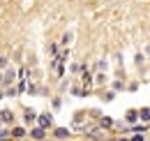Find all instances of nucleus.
<instances>
[{
    "label": "nucleus",
    "mask_w": 150,
    "mask_h": 141,
    "mask_svg": "<svg viewBox=\"0 0 150 141\" xmlns=\"http://www.w3.org/2000/svg\"><path fill=\"white\" fill-rule=\"evenodd\" d=\"M2 97H5V90H0V100H2Z\"/></svg>",
    "instance_id": "28"
},
{
    "label": "nucleus",
    "mask_w": 150,
    "mask_h": 141,
    "mask_svg": "<svg viewBox=\"0 0 150 141\" xmlns=\"http://www.w3.org/2000/svg\"><path fill=\"white\" fill-rule=\"evenodd\" d=\"M99 127H102V130H111L113 127V118H109V116H99Z\"/></svg>",
    "instance_id": "9"
},
{
    "label": "nucleus",
    "mask_w": 150,
    "mask_h": 141,
    "mask_svg": "<svg viewBox=\"0 0 150 141\" xmlns=\"http://www.w3.org/2000/svg\"><path fill=\"white\" fill-rule=\"evenodd\" d=\"M129 132H143V134H146V132H148V125H146V123H141V125L134 123V125L129 127Z\"/></svg>",
    "instance_id": "13"
},
{
    "label": "nucleus",
    "mask_w": 150,
    "mask_h": 141,
    "mask_svg": "<svg viewBox=\"0 0 150 141\" xmlns=\"http://www.w3.org/2000/svg\"><path fill=\"white\" fill-rule=\"evenodd\" d=\"M25 134H28V130H25L23 125H16V127L9 130V137H12V139H25Z\"/></svg>",
    "instance_id": "4"
},
{
    "label": "nucleus",
    "mask_w": 150,
    "mask_h": 141,
    "mask_svg": "<svg viewBox=\"0 0 150 141\" xmlns=\"http://www.w3.org/2000/svg\"><path fill=\"white\" fill-rule=\"evenodd\" d=\"M35 123H37L39 127H44V130H53V125H56V123H53V116H51L49 111H46V113H39Z\"/></svg>",
    "instance_id": "2"
},
{
    "label": "nucleus",
    "mask_w": 150,
    "mask_h": 141,
    "mask_svg": "<svg viewBox=\"0 0 150 141\" xmlns=\"http://www.w3.org/2000/svg\"><path fill=\"white\" fill-rule=\"evenodd\" d=\"M49 53H51V58H53V56H58V44H56V42L49 46Z\"/></svg>",
    "instance_id": "22"
},
{
    "label": "nucleus",
    "mask_w": 150,
    "mask_h": 141,
    "mask_svg": "<svg viewBox=\"0 0 150 141\" xmlns=\"http://www.w3.org/2000/svg\"><path fill=\"white\" fill-rule=\"evenodd\" d=\"M118 141H129V139H127V137H120V139H118Z\"/></svg>",
    "instance_id": "26"
},
{
    "label": "nucleus",
    "mask_w": 150,
    "mask_h": 141,
    "mask_svg": "<svg viewBox=\"0 0 150 141\" xmlns=\"http://www.w3.org/2000/svg\"><path fill=\"white\" fill-rule=\"evenodd\" d=\"M23 141H25V139H23ZM30 141H33V139H30Z\"/></svg>",
    "instance_id": "30"
},
{
    "label": "nucleus",
    "mask_w": 150,
    "mask_h": 141,
    "mask_svg": "<svg viewBox=\"0 0 150 141\" xmlns=\"http://www.w3.org/2000/svg\"><path fill=\"white\" fill-rule=\"evenodd\" d=\"M35 120H37V113H35L33 109H25V111H23V123H25V125H33Z\"/></svg>",
    "instance_id": "6"
},
{
    "label": "nucleus",
    "mask_w": 150,
    "mask_h": 141,
    "mask_svg": "<svg viewBox=\"0 0 150 141\" xmlns=\"http://www.w3.org/2000/svg\"><path fill=\"white\" fill-rule=\"evenodd\" d=\"M113 97H115V93H113V90H111V93H106V95H104V100H106V102H111Z\"/></svg>",
    "instance_id": "24"
},
{
    "label": "nucleus",
    "mask_w": 150,
    "mask_h": 141,
    "mask_svg": "<svg viewBox=\"0 0 150 141\" xmlns=\"http://www.w3.org/2000/svg\"><path fill=\"white\" fill-rule=\"evenodd\" d=\"M129 141H146V137H143V132H134V137Z\"/></svg>",
    "instance_id": "18"
},
{
    "label": "nucleus",
    "mask_w": 150,
    "mask_h": 141,
    "mask_svg": "<svg viewBox=\"0 0 150 141\" xmlns=\"http://www.w3.org/2000/svg\"><path fill=\"white\" fill-rule=\"evenodd\" d=\"M60 104H62V100H60V97H53V109H60Z\"/></svg>",
    "instance_id": "23"
},
{
    "label": "nucleus",
    "mask_w": 150,
    "mask_h": 141,
    "mask_svg": "<svg viewBox=\"0 0 150 141\" xmlns=\"http://www.w3.org/2000/svg\"><path fill=\"white\" fill-rule=\"evenodd\" d=\"M106 67H109V63H106V60H104V58H102V60H97V63H95V72H106Z\"/></svg>",
    "instance_id": "12"
},
{
    "label": "nucleus",
    "mask_w": 150,
    "mask_h": 141,
    "mask_svg": "<svg viewBox=\"0 0 150 141\" xmlns=\"http://www.w3.org/2000/svg\"><path fill=\"white\" fill-rule=\"evenodd\" d=\"M143 60H146V56H143V53H136V56H134V63H136V65H141Z\"/></svg>",
    "instance_id": "21"
},
{
    "label": "nucleus",
    "mask_w": 150,
    "mask_h": 141,
    "mask_svg": "<svg viewBox=\"0 0 150 141\" xmlns=\"http://www.w3.org/2000/svg\"><path fill=\"white\" fill-rule=\"evenodd\" d=\"M67 58H69V49H62V51H58V56L51 58V60H53V72H56V76H62V74H65V63H67Z\"/></svg>",
    "instance_id": "1"
},
{
    "label": "nucleus",
    "mask_w": 150,
    "mask_h": 141,
    "mask_svg": "<svg viewBox=\"0 0 150 141\" xmlns=\"http://www.w3.org/2000/svg\"><path fill=\"white\" fill-rule=\"evenodd\" d=\"M28 134H30V139H33V141L46 139V130H44V127H39V125H35V127H33V130H30Z\"/></svg>",
    "instance_id": "3"
},
{
    "label": "nucleus",
    "mask_w": 150,
    "mask_h": 141,
    "mask_svg": "<svg viewBox=\"0 0 150 141\" xmlns=\"http://www.w3.org/2000/svg\"><path fill=\"white\" fill-rule=\"evenodd\" d=\"M0 125H2V123H0Z\"/></svg>",
    "instance_id": "31"
},
{
    "label": "nucleus",
    "mask_w": 150,
    "mask_h": 141,
    "mask_svg": "<svg viewBox=\"0 0 150 141\" xmlns=\"http://www.w3.org/2000/svg\"><path fill=\"white\" fill-rule=\"evenodd\" d=\"M69 134H72V132H69L67 127H53V137H56V139H69Z\"/></svg>",
    "instance_id": "7"
},
{
    "label": "nucleus",
    "mask_w": 150,
    "mask_h": 141,
    "mask_svg": "<svg viewBox=\"0 0 150 141\" xmlns=\"http://www.w3.org/2000/svg\"><path fill=\"white\" fill-rule=\"evenodd\" d=\"M146 53H148V56H150V44H148V46H146Z\"/></svg>",
    "instance_id": "27"
},
{
    "label": "nucleus",
    "mask_w": 150,
    "mask_h": 141,
    "mask_svg": "<svg viewBox=\"0 0 150 141\" xmlns=\"http://www.w3.org/2000/svg\"><path fill=\"white\" fill-rule=\"evenodd\" d=\"M95 83H97V86L106 83V76H104V72H97V76H95Z\"/></svg>",
    "instance_id": "17"
},
{
    "label": "nucleus",
    "mask_w": 150,
    "mask_h": 141,
    "mask_svg": "<svg viewBox=\"0 0 150 141\" xmlns=\"http://www.w3.org/2000/svg\"><path fill=\"white\" fill-rule=\"evenodd\" d=\"M14 79H16V70H7V72H5V76H2V83H5V86H9Z\"/></svg>",
    "instance_id": "11"
},
{
    "label": "nucleus",
    "mask_w": 150,
    "mask_h": 141,
    "mask_svg": "<svg viewBox=\"0 0 150 141\" xmlns=\"http://www.w3.org/2000/svg\"><path fill=\"white\" fill-rule=\"evenodd\" d=\"M72 39H74V35H72V33H65V35H62V39H60V44H62V46H67Z\"/></svg>",
    "instance_id": "16"
},
{
    "label": "nucleus",
    "mask_w": 150,
    "mask_h": 141,
    "mask_svg": "<svg viewBox=\"0 0 150 141\" xmlns=\"http://www.w3.org/2000/svg\"><path fill=\"white\" fill-rule=\"evenodd\" d=\"M7 65V58H0V67H5Z\"/></svg>",
    "instance_id": "25"
},
{
    "label": "nucleus",
    "mask_w": 150,
    "mask_h": 141,
    "mask_svg": "<svg viewBox=\"0 0 150 141\" xmlns=\"http://www.w3.org/2000/svg\"><path fill=\"white\" fill-rule=\"evenodd\" d=\"M9 139V130H2L0 127V141H7Z\"/></svg>",
    "instance_id": "19"
},
{
    "label": "nucleus",
    "mask_w": 150,
    "mask_h": 141,
    "mask_svg": "<svg viewBox=\"0 0 150 141\" xmlns=\"http://www.w3.org/2000/svg\"><path fill=\"white\" fill-rule=\"evenodd\" d=\"M111 88H113V93H120V90H125V83H122V79H115L111 83Z\"/></svg>",
    "instance_id": "14"
},
{
    "label": "nucleus",
    "mask_w": 150,
    "mask_h": 141,
    "mask_svg": "<svg viewBox=\"0 0 150 141\" xmlns=\"http://www.w3.org/2000/svg\"><path fill=\"white\" fill-rule=\"evenodd\" d=\"M39 141H49V139H39Z\"/></svg>",
    "instance_id": "29"
},
{
    "label": "nucleus",
    "mask_w": 150,
    "mask_h": 141,
    "mask_svg": "<svg viewBox=\"0 0 150 141\" xmlns=\"http://www.w3.org/2000/svg\"><path fill=\"white\" fill-rule=\"evenodd\" d=\"M5 95H9V97H14V95H19V93H16V88H14V86H7V90H5Z\"/></svg>",
    "instance_id": "20"
},
{
    "label": "nucleus",
    "mask_w": 150,
    "mask_h": 141,
    "mask_svg": "<svg viewBox=\"0 0 150 141\" xmlns=\"http://www.w3.org/2000/svg\"><path fill=\"white\" fill-rule=\"evenodd\" d=\"M125 120H127V123H129V125L139 123V111H136V109H129V111L125 113Z\"/></svg>",
    "instance_id": "8"
},
{
    "label": "nucleus",
    "mask_w": 150,
    "mask_h": 141,
    "mask_svg": "<svg viewBox=\"0 0 150 141\" xmlns=\"http://www.w3.org/2000/svg\"><path fill=\"white\" fill-rule=\"evenodd\" d=\"M0 123L12 125V123H14V113H12L9 109H2V111H0Z\"/></svg>",
    "instance_id": "5"
},
{
    "label": "nucleus",
    "mask_w": 150,
    "mask_h": 141,
    "mask_svg": "<svg viewBox=\"0 0 150 141\" xmlns=\"http://www.w3.org/2000/svg\"><path fill=\"white\" fill-rule=\"evenodd\" d=\"M139 120H141V123H150V106L139 109Z\"/></svg>",
    "instance_id": "10"
},
{
    "label": "nucleus",
    "mask_w": 150,
    "mask_h": 141,
    "mask_svg": "<svg viewBox=\"0 0 150 141\" xmlns=\"http://www.w3.org/2000/svg\"><path fill=\"white\" fill-rule=\"evenodd\" d=\"M83 67H86V65H81V63H72V65H69V72H72V74H81Z\"/></svg>",
    "instance_id": "15"
}]
</instances>
